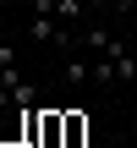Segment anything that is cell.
Wrapping results in <instances>:
<instances>
[{
  "mask_svg": "<svg viewBox=\"0 0 137 148\" xmlns=\"http://www.w3.org/2000/svg\"><path fill=\"white\" fill-rule=\"evenodd\" d=\"M93 82H115V55H104V60H93Z\"/></svg>",
  "mask_w": 137,
  "mask_h": 148,
  "instance_id": "3",
  "label": "cell"
},
{
  "mask_svg": "<svg viewBox=\"0 0 137 148\" xmlns=\"http://www.w3.org/2000/svg\"><path fill=\"white\" fill-rule=\"evenodd\" d=\"M110 44H115V38H110L104 27H88V49H110Z\"/></svg>",
  "mask_w": 137,
  "mask_h": 148,
  "instance_id": "4",
  "label": "cell"
},
{
  "mask_svg": "<svg viewBox=\"0 0 137 148\" xmlns=\"http://www.w3.org/2000/svg\"><path fill=\"white\" fill-rule=\"evenodd\" d=\"M60 16L66 22H82V0H60Z\"/></svg>",
  "mask_w": 137,
  "mask_h": 148,
  "instance_id": "5",
  "label": "cell"
},
{
  "mask_svg": "<svg viewBox=\"0 0 137 148\" xmlns=\"http://www.w3.org/2000/svg\"><path fill=\"white\" fill-rule=\"evenodd\" d=\"M60 148H88V115H82V110H66V132H60Z\"/></svg>",
  "mask_w": 137,
  "mask_h": 148,
  "instance_id": "1",
  "label": "cell"
},
{
  "mask_svg": "<svg viewBox=\"0 0 137 148\" xmlns=\"http://www.w3.org/2000/svg\"><path fill=\"white\" fill-rule=\"evenodd\" d=\"M88 77H93V60H88V66H82V60H66V82H71V88H82Z\"/></svg>",
  "mask_w": 137,
  "mask_h": 148,
  "instance_id": "2",
  "label": "cell"
}]
</instances>
